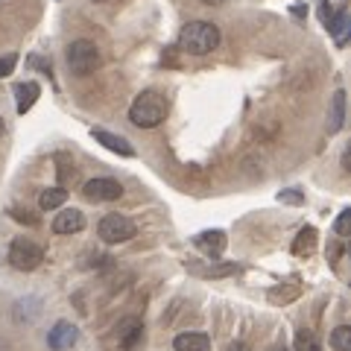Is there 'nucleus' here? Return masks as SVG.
<instances>
[{"label":"nucleus","mask_w":351,"mask_h":351,"mask_svg":"<svg viewBox=\"0 0 351 351\" xmlns=\"http://www.w3.org/2000/svg\"><path fill=\"white\" fill-rule=\"evenodd\" d=\"M219 27L217 24H208V21H191L184 24L179 32V47L191 56H208L211 50H217L219 44Z\"/></svg>","instance_id":"obj_1"},{"label":"nucleus","mask_w":351,"mask_h":351,"mask_svg":"<svg viewBox=\"0 0 351 351\" xmlns=\"http://www.w3.org/2000/svg\"><path fill=\"white\" fill-rule=\"evenodd\" d=\"M164 117H167V100H164V94H158V91L138 94L129 108V120L141 129H156L164 123Z\"/></svg>","instance_id":"obj_2"},{"label":"nucleus","mask_w":351,"mask_h":351,"mask_svg":"<svg viewBox=\"0 0 351 351\" xmlns=\"http://www.w3.org/2000/svg\"><path fill=\"white\" fill-rule=\"evenodd\" d=\"M64 59H68V68L71 73L76 76H85V73H94L100 68V50H97V44L91 38H76L71 41L68 53H64Z\"/></svg>","instance_id":"obj_3"},{"label":"nucleus","mask_w":351,"mask_h":351,"mask_svg":"<svg viewBox=\"0 0 351 351\" xmlns=\"http://www.w3.org/2000/svg\"><path fill=\"white\" fill-rule=\"evenodd\" d=\"M44 261V249L38 243H32L29 237H15L12 246H9V263L21 272H32L38 269Z\"/></svg>","instance_id":"obj_4"},{"label":"nucleus","mask_w":351,"mask_h":351,"mask_svg":"<svg viewBox=\"0 0 351 351\" xmlns=\"http://www.w3.org/2000/svg\"><path fill=\"white\" fill-rule=\"evenodd\" d=\"M135 232H138L135 223H132L129 217H123V214H106L100 219V226H97V234H100V240H103V243H112V246L126 243V240L135 237Z\"/></svg>","instance_id":"obj_5"},{"label":"nucleus","mask_w":351,"mask_h":351,"mask_svg":"<svg viewBox=\"0 0 351 351\" xmlns=\"http://www.w3.org/2000/svg\"><path fill=\"white\" fill-rule=\"evenodd\" d=\"M85 199H94V202H117L123 196V184L117 179H91L85 182Z\"/></svg>","instance_id":"obj_6"},{"label":"nucleus","mask_w":351,"mask_h":351,"mask_svg":"<svg viewBox=\"0 0 351 351\" xmlns=\"http://www.w3.org/2000/svg\"><path fill=\"white\" fill-rule=\"evenodd\" d=\"M76 343H80V328H76L73 322H56L47 334V346L53 351H68Z\"/></svg>","instance_id":"obj_7"},{"label":"nucleus","mask_w":351,"mask_h":351,"mask_svg":"<svg viewBox=\"0 0 351 351\" xmlns=\"http://www.w3.org/2000/svg\"><path fill=\"white\" fill-rule=\"evenodd\" d=\"M85 228V217L82 211H76V208H64V211L56 214V219H53V232L56 234H76Z\"/></svg>","instance_id":"obj_8"},{"label":"nucleus","mask_w":351,"mask_h":351,"mask_svg":"<svg viewBox=\"0 0 351 351\" xmlns=\"http://www.w3.org/2000/svg\"><path fill=\"white\" fill-rule=\"evenodd\" d=\"M193 246L199 249V252H205V255L217 258L219 252H226V234L219 232V228H211V232L196 234V237H193Z\"/></svg>","instance_id":"obj_9"},{"label":"nucleus","mask_w":351,"mask_h":351,"mask_svg":"<svg viewBox=\"0 0 351 351\" xmlns=\"http://www.w3.org/2000/svg\"><path fill=\"white\" fill-rule=\"evenodd\" d=\"M176 351H211V337L202 331H184L173 339Z\"/></svg>","instance_id":"obj_10"},{"label":"nucleus","mask_w":351,"mask_h":351,"mask_svg":"<svg viewBox=\"0 0 351 351\" xmlns=\"http://www.w3.org/2000/svg\"><path fill=\"white\" fill-rule=\"evenodd\" d=\"M94 135V141L97 144H103L106 149H112V152H117V156H135V149H132V144L126 138H120V135H112V132H106V129H94L91 132Z\"/></svg>","instance_id":"obj_11"},{"label":"nucleus","mask_w":351,"mask_h":351,"mask_svg":"<svg viewBox=\"0 0 351 351\" xmlns=\"http://www.w3.org/2000/svg\"><path fill=\"white\" fill-rule=\"evenodd\" d=\"M38 97H41V88L36 82H21V85H15V106H18L21 114L29 112V108L38 103Z\"/></svg>","instance_id":"obj_12"},{"label":"nucleus","mask_w":351,"mask_h":351,"mask_svg":"<svg viewBox=\"0 0 351 351\" xmlns=\"http://www.w3.org/2000/svg\"><path fill=\"white\" fill-rule=\"evenodd\" d=\"M346 123V91L343 88H337L334 97H331V120H328V132H339Z\"/></svg>","instance_id":"obj_13"},{"label":"nucleus","mask_w":351,"mask_h":351,"mask_svg":"<svg viewBox=\"0 0 351 351\" xmlns=\"http://www.w3.org/2000/svg\"><path fill=\"white\" fill-rule=\"evenodd\" d=\"M141 334H144V325H141L138 319H126L123 325L117 328V339H120V346L123 348H132L141 339Z\"/></svg>","instance_id":"obj_14"},{"label":"nucleus","mask_w":351,"mask_h":351,"mask_svg":"<svg viewBox=\"0 0 351 351\" xmlns=\"http://www.w3.org/2000/svg\"><path fill=\"white\" fill-rule=\"evenodd\" d=\"M64 202H68V191H64V188H47L38 196V208H41V211H56V208H62Z\"/></svg>","instance_id":"obj_15"},{"label":"nucleus","mask_w":351,"mask_h":351,"mask_svg":"<svg viewBox=\"0 0 351 351\" xmlns=\"http://www.w3.org/2000/svg\"><path fill=\"white\" fill-rule=\"evenodd\" d=\"M313 249H316V228L304 226L302 232L295 234V240H293V252H295V255H311Z\"/></svg>","instance_id":"obj_16"},{"label":"nucleus","mask_w":351,"mask_h":351,"mask_svg":"<svg viewBox=\"0 0 351 351\" xmlns=\"http://www.w3.org/2000/svg\"><path fill=\"white\" fill-rule=\"evenodd\" d=\"M348 9H339V12L331 18V24H328V29H331V36L337 38V44L343 47V44L348 41Z\"/></svg>","instance_id":"obj_17"},{"label":"nucleus","mask_w":351,"mask_h":351,"mask_svg":"<svg viewBox=\"0 0 351 351\" xmlns=\"http://www.w3.org/2000/svg\"><path fill=\"white\" fill-rule=\"evenodd\" d=\"M331 346H334V351H351V328H348V325L334 328Z\"/></svg>","instance_id":"obj_18"},{"label":"nucleus","mask_w":351,"mask_h":351,"mask_svg":"<svg viewBox=\"0 0 351 351\" xmlns=\"http://www.w3.org/2000/svg\"><path fill=\"white\" fill-rule=\"evenodd\" d=\"M295 351H322V346L313 337V331H299L295 334Z\"/></svg>","instance_id":"obj_19"},{"label":"nucleus","mask_w":351,"mask_h":351,"mask_svg":"<svg viewBox=\"0 0 351 351\" xmlns=\"http://www.w3.org/2000/svg\"><path fill=\"white\" fill-rule=\"evenodd\" d=\"M295 295H299V290H295V287H278V290L269 293V299L276 302V304H287V302L295 299Z\"/></svg>","instance_id":"obj_20"},{"label":"nucleus","mask_w":351,"mask_h":351,"mask_svg":"<svg viewBox=\"0 0 351 351\" xmlns=\"http://www.w3.org/2000/svg\"><path fill=\"white\" fill-rule=\"evenodd\" d=\"M334 232H337L339 237H346V234L351 232V211H348V208H346V211L337 217V226H334Z\"/></svg>","instance_id":"obj_21"},{"label":"nucleus","mask_w":351,"mask_h":351,"mask_svg":"<svg viewBox=\"0 0 351 351\" xmlns=\"http://www.w3.org/2000/svg\"><path fill=\"white\" fill-rule=\"evenodd\" d=\"M15 64H18V56H15V53H6V56H0V80L12 73V71H15Z\"/></svg>","instance_id":"obj_22"},{"label":"nucleus","mask_w":351,"mask_h":351,"mask_svg":"<svg viewBox=\"0 0 351 351\" xmlns=\"http://www.w3.org/2000/svg\"><path fill=\"white\" fill-rule=\"evenodd\" d=\"M9 214H12V217L18 219V223H27V226H36V223H38V217H36V214L21 211V208H12V211H9Z\"/></svg>","instance_id":"obj_23"},{"label":"nucleus","mask_w":351,"mask_h":351,"mask_svg":"<svg viewBox=\"0 0 351 351\" xmlns=\"http://www.w3.org/2000/svg\"><path fill=\"white\" fill-rule=\"evenodd\" d=\"M278 199H281V202H290V205H302V202H304V196H302L299 191H281V193H278Z\"/></svg>","instance_id":"obj_24"},{"label":"nucleus","mask_w":351,"mask_h":351,"mask_svg":"<svg viewBox=\"0 0 351 351\" xmlns=\"http://www.w3.org/2000/svg\"><path fill=\"white\" fill-rule=\"evenodd\" d=\"M319 15H322V24L328 27V24H331V18H334V6L331 3H322L319 6Z\"/></svg>","instance_id":"obj_25"},{"label":"nucleus","mask_w":351,"mask_h":351,"mask_svg":"<svg viewBox=\"0 0 351 351\" xmlns=\"http://www.w3.org/2000/svg\"><path fill=\"white\" fill-rule=\"evenodd\" d=\"M228 351H249V346H246V343H234V346L228 348Z\"/></svg>","instance_id":"obj_26"},{"label":"nucleus","mask_w":351,"mask_h":351,"mask_svg":"<svg viewBox=\"0 0 351 351\" xmlns=\"http://www.w3.org/2000/svg\"><path fill=\"white\" fill-rule=\"evenodd\" d=\"M202 3H205V6H223L226 0H202Z\"/></svg>","instance_id":"obj_27"},{"label":"nucleus","mask_w":351,"mask_h":351,"mask_svg":"<svg viewBox=\"0 0 351 351\" xmlns=\"http://www.w3.org/2000/svg\"><path fill=\"white\" fill-rule=\"evenodd\" d=\"M3 132H6V123H3V117H0V135H3Z\"/></svg>","instance_id":"obj_28"},{"label":"nucleus","mask_w":351,"mask_h":351,"mask_svg":"<svg viewBox=\"0 0 351 351\" xmlns=\"http://www.w3.org/2000/svg\"><path fill=\"white\" fill-rule=\"evenodd\" d=\"M94 3H108V0H94Z\"/></svg>","instance_id":"obj_29"},{"label":"nucleus","mask_w":351,"mask_h":351,"mask_svg":"<svg viewBox=\"0 0 351 351\" xmlns=\"http://www.w3.org/2000/svg\"><path fill=\"white\" fill-rule=\"evenodd\" d=\"M276 351H290V348H276Z\"/></svg>","instance_id":"obj_30"}]
</instances>
